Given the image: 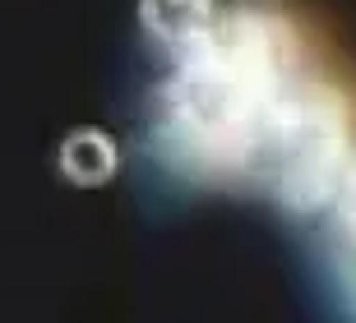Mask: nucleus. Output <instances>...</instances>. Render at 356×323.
Segmentation results:
<instances>
[{"instance_id":"2","label":"nucleus","mask_w":356,"mask_h":323,"mask_svg":"<svg viewBox=\"0 0 356 323\" xmlns=\"http://www.w3.org/2000/svg\"><path fill=\"white\" fill-rule=\"evenodd\" d=\"M347 171H352V143L343 97L319 83H287L254 129L245 176L264 181L291 213H310L338 199Z\"/></svg>"},{"instance_id":"4","label":"nucleus","mask_w":356,"mask_h":323,"mask_svg":"<svg viewBox=\"0 0 356 323\" xmlns=\"http://www.w3.org/2000/svg\"><path fill=\"white\" fill-rule=\"evenodd\" d=\"M56 162H60V176L70 185L97 190V185H106L116 176L120 153H116V143H111V134H102V129H74V134H65Z\"/></svg>"},{"instance_id":"1","label":"nucleus","mask_w":356,"mask_h":323,"mask_svg":"<svg viewBox=\"0 0 356 323\" xmlns=\"http://www.w3.org/2000/svg\"><path fill=\"white\" fill-rule=\"evenodd\" d=\"M282 42L273 19L236 10L185 47L162 88V134L176 157L209 171H245L254 129L287 88Z\"/></svg>"},{"instance_id":"5","label":"nucleus","mask_w":356,"mask_h":323,"mask_svg":"<svg viewBox=\"0 0 356 323\" xmlns=\"http://www.w3.org/2000/svg\"><path fill=\"white\" fill-rule=\"evenodd\" d=\"M338 217H343V226L352 231V240H356V167L347 171V181L338 185Z\"/></svg>"},{"instance_id":"3","label":"nucleus","mask_w":356,"mask_h":323,"mask_svg":"<svg viewBox=\"0 0 356 323\" xmlns=\"http://www.w3.org/2000/svg\"><path fill=\"white\" fill-rule=\"evenodd\" d=\"M139 19L158 42L185 51L213 28V0H139Z\"/></svg>"}]
</instances>
